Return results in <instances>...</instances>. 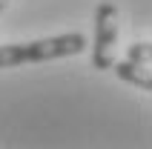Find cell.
Masks as SVG:
<instances>
[{"label":"cell","instance_id":"cell-1","mask_svg":"<svg viewBox=\"0 0 152 149\" xmlns=\"http://www.w3.org/2000/svg\"><path fill=\"white\" fill-rule=\"evenodd\" d=\"M83 49H86L83 32H66L58 37H43V40H29V43H6V46H0V69L72 58V55H80Z\"/></svg>","mask_w":152,"mask_h":149},{"label":"cell","instance_id":"cell-3","mask_svg":"<svg viewBox=\"0 0 152 149\" xmlns=\"http://www.w3.org/2000/svg\"><path fill=\"white\" fill-rule=\"evenodd\" d=\"M112 69H115V74H118L124 83H132V86H138V89H144V92H152V74L146 66H141V63H132V60H115L112 63Z\"/></svg>","mask_w":152,"mask_h":149},{"label":"cell","instance_id":"cell-2","mask_svg":"<svg viewBox=\"0 0 152 149\" xmlns=\"http://www.w3.org/2000/svg\"><path fill=\"white\" fill-rule=\"evenodd\" d=\"M121 15L115 3H101L95 9V40H92V66L106 72L115 63V46H118Z\"/></svg>","mask_w":152,"mask_h":149},{"label":"cell","instance_id":"cell-5","mask_svg":"<svg viewBox=\"0 0 152 149\" xmlns=\"http://www.w3.org/2000/svg\"><path fill=\"white\" fill-rule=\"evenodd\" d=\"M9 6V0H0V12H3V9H6Z\"/></svg>","mask_w":152,"mask_h":149},{"label":"cell","instance_id":"cell-4","mask_svg":"<svg viewBox=\"0 0 152 149\" xmlns=\"http://www.w3.org/2000/svg\"><path fill=\"white\" fill-rule=\"evenodd\" d=\"M149 55H152V46L149 43H132V46H129L126 49V60H132V63H141V66H146V63H149Z\"/></svg>","mask_w":152,"mask_h":149}]
</instances>
